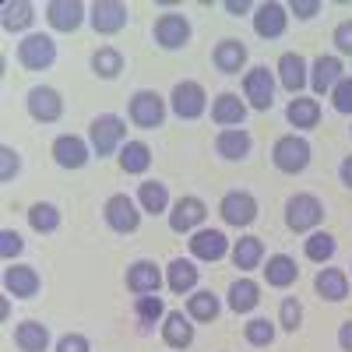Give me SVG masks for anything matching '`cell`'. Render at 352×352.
Returning a JSON list of instances; mask_svg holds the SVG:
<instances>
[{
  "mask_svg": "<svg viewBox=\"0 0 352 352\" xmlns=\"http://www.w3.org/2000/svg\"><path fill=\"white\" fill-rule=\"evenodd\" d=\"M320 219H324V204H320V197L296 194V197L285 201V226L292 232H310L314 226H320Z\"/></svg>",
  "mask_w": 352,
  "mask_h": 352,
  "instance_id": "3957f363",
  "label": "cell"
},
{
  "mask_svg": "<svg viewBox=\"0 0 352 352\" xmlns=\"http://www.w3.org/2000/svg\"><path fill=\"white\" fill-rule=\"evenodd\" d=\"M92 71H96V78H102V81L120 78V71H124V53L113 50V46H99V50L92 53Z\"/></svg>",
  "mask_w": 352,
  "mask_h": 352,
  "instance_id": "8d00e7d4",
  "label": "cell"
},
{
  "mask_svg": "<svg viewBox=\"0 0 352 352\" xmlns=\"http://www.w3.org/2000/svg\"><path fill=\"white\" fill-rule=\"evenodd\" d=\"M204 219H208L204 201L194 197V194H187V197H180V201L173 204V212H169V229H173V232H197Z\"/></svg>",
  "mask_w": 352,
  "mask_h": 352,
  "instance_id": "7c38bea8",
  "label": "cell"
},
{
  "mask_svg": "<svg viewBox=\"0 0 352 352\" xmlns=\"http://www.w3.org/2000/svg\"><path fill=\"white\" fill-rule=\"evenodd\" d=\"M285 120L296 127V131L317 127V120H320V102H317V99H307V96H296V99L285 106Z\"/></svg>",
  "mask_w": 352,
  "mask_h": 352,
  "instance_id": "83f0119b",
  "label": "cell"
},
{
  "mask_svg": "<svg viewBox=\"0 0 352 352\" xmlns=\"http://www.w3.org/2000/svg\"><path fill=\"white\" fill-rule=\"evenodd\" d=\"M212 120L226 131V127H243L247 120V102L236 96V92H222L215 102H212Z\"/></svg>",
  "mask_w": 352,
  "mask_h": 352,
  "instance_id": "7402d4cb",
  "label": "cell"
},
{
  "mask_svg": "<svg viewBox=\"0 0 352 352\" xmlns=\"http://www.w3.org/2000/svg\"><path fill=\"white\" fill-rule=\"evenodd\" d=\"M338 176H342V184L352 190V155H345V162L338 166Z\"/></svg>",
  "mask_w": 352,
  "mask_h": 352,
  "instance_id": "f907efd6",
  "label": "cell"
},
{
  "mask_svg": "<svg viewBox=\"0 0 352 352\" xmlns=\"http://www.w3.org/2000/svg\"><path fill=\"white\" fill-rule=\"evenodd\" d=\"M166 120V102L159 92H148V88H141V92L131 96V124L141 127V131H155L162 127Z\"/></svg>",
  "mask_w": 352,
  "mask_h": 352,
  "instance_id": "8992f818",
  "label": "cell"
},
{
  "mask_svg": "<svg viewBox=\"0 0 352 352\" xmlns=\"http://www.w3.org/2000/svg\"><path fill=\"white\" fill-rule=\"evenodd\" d=\"M4 289L18 300H32L39 292V272L32 268V264H14V268L4 272Z\"/></svg>",
  "mask_w": 352,
  "mask_h": 352,
  "instance_id": "603a6c76",
  "label": "cell"
},
{
  "mask_svg": "<svg viewBox=\"0 0 352 352\" xmlns=\"http://www.w3.org/2000/svg\"><path fill=\"white\" fill-rule=\"evenodd\" d=\"M25 106H28V116H32V120H39V124H56V120L64 116V99H60V92H56V88H46V85H36L32 92H28Z\"/></svg>",
  "mask_w": 352,
  "mask_h": 352,
  "instance_id": "30bf717a",
  "label": "cell"
},
{
  "mask_svg": "<svg viewBox=\"0 0 352 352\" xmlns=\"http://www.w3.org/2000/svg\"><path fill=\"white\" fill-rule=\"evenodd\" d=\"M219 215H222L226 226L243 229V226H250V222L257 219V197H254L250 190H229V194L219 201Z\"/></svg>",
  "mask_w": 352,
  "mask_h": 352,
  "instance_id": "ba28073f",
  "label": "cell"
},
{
  "mask_svg": "<svg viewBox=\"0 0 352 352\" xmlns=\"http://www.w3.org/2000/svg\"><path fill=\"white\" fill-rule=\"evenodd\" d=\"M278 324H282L285 331H296V328L303 324V307H300L296 296H285V300H282V307H278Z\"/></svg>",
  "mask_w": 352,
  "mask_h": 352,
  "instance_id": "b9f144b4",
  "label": "cell"
},
{
  "mask_svg": "<svg viewBox=\"0 0 352 352\" xmlns=\"http://www.w3.org/2000/svg\"><path fill=\"white\" fill-rule=\"evenodd\" d=\"M335 46H338V53H345V56H352V18L349 21H338L335 25Z\"/></svg>",
  "mask_w": 352,
  "mask_h": 352,
  "instance_id": "bcb514c9",
  "label": "cell"
},
{
  "mask_svg": "<svg viewBox=\"0 0 352 352\" xmlns=\"http://www.w3.org/2000/svg\"><path fill=\"white\" fill-rule=\"evenodd\" d=\"M289 11L296 14L300 21H310L314 14H320V0H292V4H289Z\"/></svg>",
  "mask_w": 352,
  "mask_h": 352,
  "instance_id": "7dc6e473",
  "label": "cell"
},
{
  "mask_svg": "<svg viewBox=\"0 0 352 352\" xmlns=\"http://www.w3.org/2000/svg\"><path fill=\"white\" fill-rule=\"evenodd\" d=\"M32 21H36V8L28 4V0H8V4L0 8V25H4V32H25Z\"/></svg>",
  "mask_w": 352,
  "mask_h": 352,
  "instance_id": "f546056e",
  "label": "cell"
},
{
  "mask_svg": "<svg viewBox=\"0 0 352 352\" xmlns=\"http://www.w3.org/2000/svg\"><path fill=\"white\" fill-rule=\"evenodd\" d=\"M250 148H254V138H250L243 127H226V131H219V138H215V152H219L222 159H229V162L247 159Z\"/></svg>",
  "mask_w": 352,
  "mask_h": 352,
  "instance_id": "44dd1931",
  "label": "cell"
},
{
  "mask_svg": "<svg viewBox=\"0 0 352 352\" xmlns=\"http://www.w3.org/2000/svg\"><path fill=\"white\" fill-rule=\"evenodd\" d=\"M28 226H32L36 232H56V229H60V212H56L53 204L39 201V204L28 208Z\"/></svg>",
  "mask_w": 352,
  "mask_h": 352,
  "instance_id": "ab89813d",
  "label": "cell"
},
{
  "mask_svg": "<svg viewBox=\"0 0 352 352\" xmlns=\"http://www.w3.org/2000/svg\"><path fill=\"white\" fill-rule=\"evenodd\" d=\"M88 138H92V152L99 159H106V155L120 152L124 144H127V124L120 120V116H113V113H102V116H96V120H92Z\"/></svg>",
  "mask_w": 352,
  "mask_h": 352,
  "instance_id": "6da1fadb",
  "label": "cell"
},
{
  "mask_svg": "<svg viewBox=\"0 0 352 352\" xmlns=\"http://www.w3.org/2000/svg\"><path fill=\"white\" fill-rule=\"evenodd\" d=\"M289 25V14L282 4H275V0H268V4H257V14H254V32L261 39H278L285 32Z\"/></svg>",
  "mask_w": 352,
  "mask_h": 352,
  "instance_id": "d6986e66",
  "label": "cell"
},
{
  "mask_svg": "<svg viewBox=\"0 0 352 352\" xmlns=\"http://www.w3.org/2000/svg\"><path fill=\"white\" fill-rule=\"evenodd\" d=\"M212 60H215V67L222 74H240L243 64H247V46L240 39H222L215 46V53H212Z\"/></svg>",
  "mask_w": 352,
  "mask_h": 352,
  "instance_id": "d4e9b609",
  "label": "cell"
},
{
  "mask_svg": "<svg viewBox=\"0 0 352 352\" xmlns=\"http://www.w3.org/2000/svg\"><path fill=\"white\" fill-rule=\"evenodd\" d=\"M138 204H141V212H148V215H162L169 208V190L166 184L159 180H144L138 187Z\"/></svg>",
  "mask_w": 352,
  "mask_h": 352,
  "instance_id": "e575fe53",
  "label": "cell"
},
{
  "mask_svg": "<svg viewBox=\"0 0 352 352\" xmlns=\"http://www.w3.org/2000/svg\"><path fill=\"white\" fill-rule=\"evenodd\" d=\"M314 289H317L320 300L342 303V300L349 296V275H345L342 268H320L317 278H314Z\"/></svg>",
  "mask_w": 352,
  "mask_h": 352,
  "instance_id": "cb8c5ba5",
  "label": "cell"
},
{
  "mask_svg": "<svg viewBox=\"0 0 352 352\" xmlns=\"http://www.w3.org/2000/svg\"><path fill=\"white\" fill-rule=\"evenodd\" d=\"M134 317H138V324H141L144 331H148L152 324H159V320H166V303H162V296H138Z\"/></svg>",
  "mask_w": 352,
  "mask_h": 352,
  "instance_id": "74e56055",
  "label": "cell"
},
{
  "mask_svg": "<svg viewBox=\"0 0 352 352\" xmlns=\"http://www.w3.org/2000/svg\"><path fill=\"white\" fill-rule=\"evenodd\" d=\"M261 303V285L250 278H236L229 285V310L232 314H250Z\"/></svg>",
  "mask_w": 352,
  "mask_h": 352,
  "instance_id": "1f68e13d",
  "label": "cell"
},
{
  "mask_svg": "<svg viewBox=\"0 0 352 352\" xmlns=\"http://www.w3.org/2000/svg\"><path fill=\"white\" fill-rule=\"evenodd\" d=\"M335 250H338V243H335L331 232H310L307 243H303V254H307L310 261H317V264L331 261V257H335Z\"/></svg>",
  "mask_w": 352,
  "mask_h": 352,
  "instance_id": "f35d334b",
  "label": "cell"
},
{
  "mask_svg": "<svg viewBox=\"0 0 352 352\" xmlns=\"http://www.w3.org/2000/svg\"><path fill=\"white\" fill-rule=\"evenodd\" d=\"M187 243L197 261H222L229 254V240L222 229H197V232H190Z\"/></svg>",
  "mask_w": 352,
  "mask_h": 352,
  "instance_id": "ac0fdd59",
  "label": "cell"
},
{
  "mask_svg": "<svg viewBox=\"0 0 352 352\" xmlns=\"http://www.w3.org/2000/svg\"><path fill=\"white\" fill-rule=\"evenodd\" d=\"M56 352H92V345H88L85 335H64L56 342Z\"/></svg>",
  "mask_w": 352,
  "mask_h": 352,
  "instance_id": "c3c4849f",
  "label": "cell"
},
{
  "mask_svg": "<svg viewBox=\"0 0 352 352\" xmlns=\"http://www.w3.org/2000/svg\"><path fill=\"white\" fill-rule=\"evenodd\" d=\"M53 159L60 169H81L88 166V159H92V148L78 138V134H60L53 141Z\"/></svg>",
  "mask_w": 352,
  "mask_h": 352,
  "instance_id": "9a60e30c",
  "label": "cell"
},
{
  "mask_svg": "<svg viewBox=\"0 0 352 352\" xmlns=\"http://www.w3.org/2000/svg\"><path fill=\"white\" fill-rule=\"evenodd\" d=\"M264 278H268V285H272V289H289L292 282L300 278V268H296V261H292L289 254H275V257H268Z\"/></svg>",
  "mask_w": 352,
  "mask_h": 352,
  "instance_id": "4dcf8cb0",
  "label": "cell"
},
{
  "mask_svg": "<svg viewBox=\"0 0 352 352\" xmlns=\"http://www.w3.org/2000/svg\"><path fill=\"white\" fill-rule=\"evenodd\" d=\"M102 219L113 232H138L141 226V208H138V201L127 197V194H113L106 204H102Z\"/></svg>",
  "mask_w": 352,
  "mask_h": 352,
  "instance_id": "277c9868",
  "label": "cell"
},
{
  "mask_svg": "<svg viewBox=\"0 0 352 352\" xmlns=\"http://www.w3.org/2000/svg\"><path fill=\"white\" fill-rule=\"evenodd\" d=\"M155 43L162 50H184L190 43V21L184 14H176V11L159 14V21H155Z\"/></svg>",
  "mask_w": 352,
  "mask_h": 352,
  "instance_id": "4fadbf2b",
  "label": "cell"
},
{
  "mask_svg": "<svg viewBox=\"0 0 352 352\" xmlns=\"http://www.w3.org/2000/svg\"><path fill=\"white\" fill-rule=\"evenodd\" d=\"M338 345H342V352H352V317L338 328Z\"/></svg>",
  "mask_w": 352,
  "mask_h": 352,
  "instance_id": "681fc988",
  "label": "cell"
},
{
  "mask_svg": "<svg viewBox=\"0 0 352 352\" xmlns=\"http://www.w3.org/2000/svg\"><path fill=\"white\" fill-rule=\"evenodd\" d=\"M21 250H25V240L18 236V232H14V229H0V257L14 261Z\"/></svg>",
  "mask_w": 352,
  "mask_h": 352,
  "instance_id": "7bdbcfd3",
  "label": "cell"
},
{
  "mask_svg": "<svg viewBox=\"0 0 352 352\" xmlns=\"http://www.w3.org/2000/svg\"><path fill=\"white\" fill-rule=\"evenodd\" d=\"M127 289L138 296H159L162 289V272L155 261H134L127 268Z\"/></svg>",
  "mask_w": 352,
  "mask_h": 352,
  "instance_id": "e0dca14e",
  "label": "cell"
},
{
  "mask_svg": "<svg viewBox=\"0 0 352 352\" xmlns=\"http://www.w3.org/2000/svg\"><path fill=\"white\" fill-rule=\"evenodd\" d=\"M169 106L180 120H197V116L208 109V96H204V88L197 81H180L169 96Z\"/></svg>",
  "mask_w": 352,
  "mask_h": 352,
  "instance_id": "9c48e42d",
  "label": "cell"
},
{
  "mask_svg": "<svg viewBox=\"0 0 352 352\" xmlns=\"http://www.w3.org/2000/svg\"><path fill=\"white\" fill-rule=\"evenodd\" d=\"M243 99L254 109H261V113L272 109V102H275V74L264 64H257V67H250L243 74Z\"/></svg>",
  "mask_w": 352,
  "mask_h": 352,
  "instance_id": "52a82bcc",
  "label": "cell"
},
{
  "mask_svg": "<svg viewBox=\"0 0 352 352\" xmlns=\"http://www.w3.org/2000/svg\"><path fill=\"white\" fill-rule=\"evenodd\" d=\"M342 78H345V67H342L338 56H324V53H320L317 60L310 64V85H314L317 96H331Z\"/></svg>",
  "mask_w": 352,
  "mask_h": 352,
  "instance_id": "2e32d148",
  "label": "cell"
},
{
  "mask_svg": "<svg viewBox=\"0 0 352 352\" xmlns=\"http://www.w3.org/2000/svg\"><path fill=\"white\" fill-rule=\"evenodd\" d=\"M14 345L21 352H46L50 349V331L46 324H39V320H21V324L14 328Z\"/></svg>",
  "mask_w": 352,
  "mask_h": 352,
  "instance_id": "f1b7e54d",
  "label": "cell"
},
{
  "mask_svg": "<svg viewBox=\"0 0 352 352\" xmlns=\"http://www.w3.org/2000/svg\"><path fill=\"white\" fill-rule=\"evenodd\" d=\"M243 335H247V342H250V345L268 349V345L275 342V324H272V320H264V317H254L250 324L243 328Z\"/></svg>",
  "mask_w": 352,
  "mask_h": 352,
  "instance_id": "60d3db41",
  "label": "cell"
},
{
  "mask_svg": "<svg viewBox=\"0 0 352 352\" xmlns=\"http://www.w3.org/2000/svg\"><path fill=\"white\" fill-rule=\"evenodd\" d=\"M197 268H194V261H184V257H173L169 261V268H166V285L176 292V296H187V292L197 285Z\"/></svg>",
  "mask_w": 352,
  "mask_h": 352,
  "instance_id": "4316f807",
  "label": "cell"
},
{
  "mask_svg": "<svg viewBox=\"0 0 352 352\" xmlns=\"http://www.w3.org/2000/svg\"><path fill=\"white\" fill-rule=\"evenodd\" d=\"M261 257H264V243L261 236H243L232 243V264H236L240 272H254L261 268Z\"/></svg>",
  "mask_w": 352,
  "mask_h": 352,
  "instance_id": "836d02e7",
  "label": "cell"
},
{
  "mask_svg": "<svg viewBox=\"0 0 352 352\" xmlns=\"http://www.w3.org/2000/svg\"><path fill=\"white\" fill-rule=\"evenodd\" d=\"M127 18H131V11L120 0H99V4H92V11H88V21H92V28L99 36H116L127 25Z\"/></svg>",
  "mask_w": 352,
  "mask_h": 352,
  "instance_id": "8fae6325",
  "label": "cell"
},
{
  "mask_svg": "<svg viewBox=\"0 0 352 352\" xmlns=\"http://www.w3.org/2000/svg\"><path fill=\"white\" fill-rule=\"evenodd\" d=\"M310 155H314L310 141L300 138V134H285V138H278V141H275V148H272V162H275V169H278V173H289V176L303 173V169L310 166Z\"/></svg>",
  "mask_w": 352,
  "mask_h": 352,
  "instance_id": "7a4b0ae2",
  "label": "cell"
},
{
  "mask_svg": "<svg viewBox=\"0 0 352 352\" xmlns=\"http://www.w3.org/2000/svg\"><path fill=\"white\" fill-rule=\"evenodd\" d=\"M152 166V148L144 141H127L120 148V169L131 173V176H141L144 169Z\"/></svg>",
  "mask_w": 352,
  "mask_h": 352,
  "instance_id": "d590c367",
  "label": "cell"
},
{
  "mask_svg": "<svg viewBox=\"0 0 352 352\" xmlns=\"http://www.w3.org/2000/svg\"><path fill=\"white\" fill-rule=\"evenodd\" d=\"M85 18H88V11L78 0H50L46 4V21L56 32H78Z\"/></svg>",
  "mask_w": 352,
  "mask_h": 352,
  "instance_id": "5bb4252c",
  "label": "cell"
},
{
  "mask_svg": "<svg viewBox=\"0 0 352 352\" xmlns=\"http://www.w3.org/2000/svg\"><path fill=\"white\" fill-rule=\"evenodd\" d=\"M222 310L219 296L212 289H201V292H190V300H187V317L190 320H201V324H208V320H215Z\"/></svg>",
  "mask_w": 352,
  "mask_h": 352,
  "instance_id": "d6a6232c",
  "label": "cell"
},
{
  "mask_svg": "<svg viewBox=\"0 0 352 352\" xmlns=\"http://www.w3.org/2000/svg\"><path fill=\"white\" fill-rule=\"evenodd\" d=\"M18 169H21V159H18V152L4 144V148H0V180H4V184H11L14 176H18Z\"/></svg>",
  "mask_w": 352,
  "mask_h": 352,
  "instance_id": "ee69618b",
  "label": "cell"
},
{
  "mask_svg": "<svg viewBox=\"0 0 352 352\" xmlns=\"http://www.w3.org/2000/svg\"><path fill=\"white\" fill-rule=\"evenodd\" d=\"M226 11L240 18V14H247V11H250V4H247V0H226Z\"/></svg>",
  "mask_w": 352,
  "mask_h": 352,
  "instance_id": "816d5d0a",
  "label": "cell"
},
{
  "mask_svg": "<svg viewBox=\"0 0 352 352\" xmlns=\"http://www.w3.org/2000/svg\"><path fill=\"white\" fill-rule=\"evenodd\" d=\"M53 60H56V43L50 36L36 32V36H25L18 43V64L25 71H50Z\"/></svg>",
  "mask_w": 352,
  "mask_h": 352,
  "instance_id": "5b68a950",
  "label": "cell"
},
{
  "mask_svg": "<svg viewBox=\"0 0 352 352\" xmlns=\"http://www.w3.org/2000/svg\"><path fill=\"white\" fill-rule=\"evenodd\" d=\"M331 106L338 113H352V78H342L331 92Z\"/></svg>",
  "mask_w": 352,
  "mask_h": 352,
  "instance_id": "f6af8a7d",
  "label": "cell"
},
{
  "mask_svg": "<svg viewBox=\"0 0 352 352\" xmlns=\"http://www.w3.org/2000/svg\"><path fill=\"white\" fill-rule=\"evenodd\" d=\"M162 338L169 349H187L194 342V324H190V317H184L180 310H169L166 320H162Z\"/></svg>",
  "mask_w": 352,
  "mask_h": 352,
  "instance_id": "484cf974",
  "label": "cell"
},
{
  "mask_svg": "<svg viewBox=\"0 0 352 352\" xmlns=\"http://www.w3.org/2000/svg\"><path fill=\"white\" fill-rule=\"evenodd\" d=\"M278 81H282V88L289 96H300L303 92V85L310 81V74H307V60L300 53H282L278 56Z\"/></svg>",
  "mask_w": 352,
  "mask_h": 352,
  "instance_id": "ffe728a7",
  "label": "cell"
}]
</instances>
